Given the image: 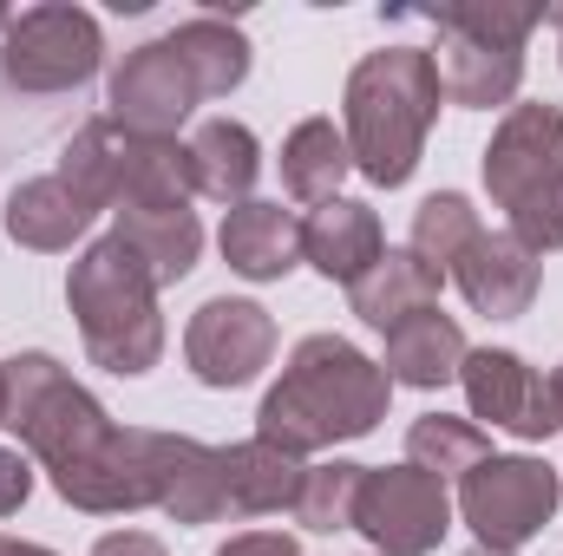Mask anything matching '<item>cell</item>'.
Masks as SVG:
<instances>
[{
	"label": "cell",
	"instance_id": "27",
	"mask_svg": "<svg viewBox=\"0 0 563 556\" xmlns=\"http://www.w3.org/2000/svg\"><path fill=\"white\" fill-rule=\"evenodd\" d=\"M361 485H367V465H354V458L308 465V471H301V491H295V524H301V531H314V537L354 531Z\"/></svg>",
	"mask_w": 563,
	"mask_h": 556
},
{
	"label": "cell",
	"instance_id": "4",
	"mask_svg": "<svg viewBox=\"0 0 563 556\" xmlns=\"http://www.w3.org/2000/svg\"><path fill=\"white\" fill-rule=\"evenodd\" d=\"M7 367V432H20V445H26V458H40V471L59 485V478H73V471H86L106 445H112V432H119V419L106 413L53 354H13V360H0Z\"/></svg>",
	"mask_w": 563,
	"mask_h": 556
},
{
	"label": "cell",
	"instance_id": "22",
	"mask_svg": "<svg viewBox=\"0 0 563 556\" xmlns=\"http://www.w3.org/2000/svg\"><path fill=\"white\" fill-rule=\"evenodd\" d=\"M112 236H125L139 249V263L151 269L157 288L184 281L197 269V256H203V223H197L190 203H177V210H119V230Z\"/></svg>",
	"mask_w": 563,
	"mask_h": 556
},
{
	"label": "cell",
	"instance_id": "16",
	"mask_svg": "<svg viewBox=\"0 0 563 556\" xmlns=\"http://www.w3.org/2000/svg\"><path fill=\"white\" fill-rule=\"evenodd\" d=\"M217 465H223V504L230 518H276L295 511V491H301V458L282 452L269 438H236V445H217Z\"/></svg>",
	"mask_w": 563,
	"mask_h": 556
},
{
	"label": "cell",
	"instance_id": "36",
	"mask_svg": "<svg viewBox=\"0 0 563 556\" xmlns=\"http://www.w3.org/2000/svg\"><path fill=\"white\" fill-rule=\"evenodd\" d=\"M465 556H518V551H485V544H472Z\"/></svg>",
	"mask_w": 563,
	"mask_h": 556
},
{
	"label": "cell",
	"instance_id": "1",
	"mask_svg": "<svg viewBox=\"0 0 563 556\" xmlns=\"http://www.w3.org/2000/svg\"><path fill=\"white\" fill-rule=\"evenodd\" d=\"M394 400V380L380 360H367L354 341L341 334H308L295 341L282 380L256 407V438H269L282 452H321L341 438H367Z\"/></svg>",
	"mask_w": 563,
	"mask_h": 556
},
{
	"label": "cell",
	"instance_id": "34",
	"mask_svg": "<svg viewBox=\"0 0 563 556\" xmlns=\"http://www.w3.org/2000/svg\"><path fill=\"white\" fill-rule=\"evenodd\" d=\"M0 556H53L46 544H26V537H0Z\"/></svg>",
	"mask_w": 563,
	"mask_h": 556
},
{
	"label": "cell",
	"instance_id": "25",
	"mask_svg": "<svg viewBox=\"0 0 563 556\" xmlns=\"http://www.w3.org/2000/svg\"><path fill=\"white\" fill-rule=\"evenodd\" d=\"M164 40L177 46V59L190 66V79H197L203 99H230V92L250 79V40H243V26H230V20H217V13L184 20V26H170Z\"/></svg>",
	"mask_w": 563,
	"mask_h": 556
},
{
	"label": "cell",
	"instance_id": "11",
	"mask_svg": "<svg viewBox=\"0 0 563 556\" xmlns=\"http://www.w3.org/2000/svg\"><path fill=\"white\" fill-rule=\"evenodd\" d=\"M459 387H465L472 419L505 425L511 438L544 445L551 432H563V413H558L551 380H544L525 354H511V347H472V354H465V367H459Z\"/></svg>",
	"mask_w": 563,
	"mask_h": 556
},
{
	"label": "cell",
	"instance_id": "14",
	"mask_svg": "<svg viewBox=\"0 0 563 556\" xmlns=\"http://www.w3.org/2000/svg\"><path fill=\"white\" fill-rule=\"evenodd\" d=\"M439 46H432V73H439V92L465 112H492V105H511L518 86H525V46H498V40H472V33H452V26H432Z\"/></svg>",
	"mask_w": 563,
	"mask_h": 556
},
{
	"label": "cell",
	"instance_id": "33",
	"mask_svg": "<svg viewBox=\"0 0 563 556\" xmlns=\"http://www.w3.org/2000/svg\"><path fill=\"white\" fill-rule=\"evenodd\" d=\"M92 556H170L151 531H112V537H99L92 544Z\"/></svg>",
	"mask_w": 563,
	"mask_h": 556
},
{
	"label": "cell",
	"instance_id": "37",
	"mask_svg": "<svg viewBox=\"0 0 563 556\" xmlns=\"http://www.w3.org/2000/svg\"><path fill=\"white\" fill-rule=\"evenodd\" d=\"M0 419H7V367H0Z\"/></svg>",
	"mask_w": 563,
	"mask_h": 556
},
{
	"label": "cell",
	"instance_id": "20",
	"mask_svg": "<svg viewBox=\"0 0 563 556\" xmlns=\"http://www.w3.org/2000/svg\"><path fill=\"white\" fill-rule=\"evenodd\" d=\"M465 334H459V321L452 314H439V308H426V314H413V321H400L394 334H387V380L394 387H420V393H432V387H445V380H459V367H465Z\"/></svg>",
	"mask_w": 563,
	"mask_h": 556
},
{
	"label": "cell",
	"instance_id": "21",
	"mask_svg": "<svg viewBox=\"0 0 563 556\" xmlns=\"http://www.w3.org/2000/svg\"><path fill=\"white\" fill-rule=\"evenodd\" d=\"M439 269H426L413 249H387L367 276L347 288V301H354V314L367 321V327H380V334H394L400 321H413L426 308H439Z\"/></svg>",
	"mask_w": 563,
	"mask_h": 556
},
{
	"label": "cell",
	"instance_id": "6",
	"mask_svg": "<svg viewBox=\"0 0 563 556\" xmlns=\"http://www.w3.org/2000/svg\"><path fill=\"white\" fill-rule=\"evenodd\" d=\"M558 504H563V478L544 458H525V452H511V458L492 452L478 471L459 478V518L472 524V537L485 551L531 544L558 518Z\"/></svg>",
	"mask_w": 563,
	"mask_h": 556
},
{
	"label": "cell",
	"instance_id": "12",
	"mask_svg": "<svg viewBox=\"0 0 563 556\" xmlns=\"http://www.w3.org/2000/svg\"><path fill=\"white\" fill-rule=\"evenodd\" d=\"M563 184V112L558 105H511L485 144V190L498 210Z\"/></svg>",
	"mask_w": 563,
	"mask_h": 556
},
{
	"label": "cell",
	"instance_id": "17",
	"mask_svg": "<svg viewBox=\"0 0 563 556\" xmlns=\"http://www.w3.org/2000/svg\"><path fill=\"white\" fill-rule=\"evenodd\" d=\"M184 170H190V190L210 197V203H250L256 177H263V144L250 125L236 119H203L190 138H184Z\"/></svg>",
	"mask_w": 563,
	"mask_h": 556
},
{
	"label": "cell",
	"instance_id": "19",
	"mask_svg": "<svg viewBox=\"0 0 563 556\" xmlns=\"http://www.w3.org/2000/svg\"><path fill=\"white\" fill-rule=\"evenodd\" d=\"M92 203L53 170V177H26L13 197H7V236L20 243V249H40V256H59V249H73L86 230H92Z\"/></svg>",
	"mask_w": 563,
	"mask_h": 556
},
{
	"label": "cell",
	"instance_id": "30",
	"mask_svg": "<svg viewBox=\"0 0 563 556\" xmlns=\"http://www.w3.org/2000/svg\"><path fill=\"white\" fill-rule=\"evenodd\" d=\"M505 216H511V236H518L531 256H551V249H563V184L538 190V197H525V203H511Z\"/></svg>",
	"mask_w": 563,
	"mask_h": 556
},
{
	"label": "cell",
	"instance_id": "15",
	"mask_svg": "<svg viewBox=\"0 0 563 556\" xmlns=\"http://www.w3.org/2000/svg\"><path fill=\"white\" fill-rule=\"evenodd\" d=\"M380 256H387V236H380L374 203L334 197V203H314L308 210V223H301V263H314L328 281L354 288Z\"/></svg>",
	"mask_w": 563,
	"mask_h": 556
},
{
	"label": "cell",
	"instance_id": "23",
	"mask_svg": "<svg viewBox=\"0 0 563 556\" xmlns=\"http://www.w3.org/2000/svg\"><path fill=\"white\" fill-rule=\"evenodd\" d=\"M347 170H354V151H347V132L334 119H301L282 138V184L295 203H334Z\"/></svg>",
	"mask_w": 563,
	"mask_h": 556
},
{
	"label": "cell",
	"instance_id": "32",
	"mask_svg": "<svg viewBox=\"0 0 563 556\" xmlns=\"http://www.w3.org/2000/svg\"><path fill=\"white\" fill-rule=\"evenodd\" d=\"M217 556H301V551H295V537H282V531H243V537H230Z\"/></svg>",
	"mask_w": 563,
	"mask_h": 556
},
{
	"label": "cell",
	"instance_id": "39",
	"mask_svg": "<svg viewBox=\"0 0 563 556\" xmlns=\"http://www.w3.org/2000/svg\"><path fill=\"white\" fill-rule=\"evenodd\" d=\"M7 20H13V13H7V7H0V33H7Z\"/></svg>",
	"mask_w": 563,
	"mask_h": 556
},
{
	"label": "cell",
	"instance_id": "3",
	"mask_svg": "<svg viewBox=\"0 0 563 556\" xmlns=\"http://www.w3.org/2000/svg\"><path fill=\"white\" fill-rule=\"evenodd\" d=\"M66 308L79 321V341L92 354V367L139 380L164 354V314H157V281L139 263V249L125 236H99L86 243V256L66 276Z\"/></svg>",
	"mask_w": 563,
	"mask_h": 556
},
{
	"label": "cell",
	"instance_id": "26",
	"mask_svg": "<svg viewBox=\"0 0 563 556\" xmlns=\"http://www.w3.org/2000/svg\"><path fill=\"white\" fill-rule=\"evenodd\" d=\"M492 458V438H485V425H472V419H452V413H420L407 425V465H420L426 478H465V471H478Z\"/></svg>",
	"mask_w": 563,
	"mask_h": 556
},
{
	"label": "cell",
	"instance_id": "8",
	"mask_svg": "<svg viewBox=\"0 0 563 556\" xmlns=\"http://www.w3.org/2000/svg\"><path fill=\"white\" fill-rule=\"evenodd\" d=\"M164 458H170V432H151V425H119V432H112V445H106L86 471L59 478L53 491H59L73 511H86V518L157 511V498H164Z\"/></svg>",
	"mask_w": 563,
	"mask_h": 556
},
{
	"label": "cell",
	"instance_id": "28",
	"mask_svg": "<svg viewBox=\"0 0 563 556\" xmlns=\"http://www.w3.org/2000/svg\"><path fill=\"white\" fill-rule=\"evenodd\" d=\"M485 236V223H478V210H472V197H459V190H432L420 210H413V256H420L426 269H452L472 243Z\"/></svg>",
	"mask_w": 563,
	"mask_h": 556
},
{
	"label": "cell",
	"instance_id": "9",
	"mask_svg": "<svg viewBox=\"0 0 563 556\" xmlns=\"http://www.w3.org/2000/svg\"><path fill=\"white\" fill-rule=\"evenodd\" d=\"M184 360L203 387L230 393V387H250L269 360H276V314L263 301H236V294H217L190 314L184 327Z\"/></svg>",
	"mask_w": 563,
	"mask_h": 556
},
{
	"label": "cell",
	"instance_id": "5",
	"mask_svg": "<svg viewBox=\"0 0 563 556\" xmlns=\"http://www.w3.org/2000/svg\"><path fill=\"white\" fill-rule=\"evenodd\" d=\"M106 66V33L86 7L46 0L7 20L0 33V92L13 99H66L92 86Z\"/></svg>",
	"mask_w": 563,
	"mask_h": 556
},
{
	"label": "cell",
	"instance_id": "29",
	"mask_svg": "<svg viewBox=\"0 0 563 556\" xmlns=\"http://www.w3.org/2000/svg\"><path fill=\"white\" fill-rule=\"evenodd\" d=\"M432 26H452V33H472V40H498V46H525L538 33V7H498V0H445L426 13Z\"/></svg>",
	"mask_w": 563,
	"mask_h": 556
},
{
	"label": "cell",
	"instance_id": "2",
	"mask_svg": "<svg viewBox=\"0 0 563 556\" xmlns=\"http://www.w3.org/2000/svg\"><path fill=\"white\" fill-rule=\"evenodd\" d=\"M439 73L426 46H380L347 73L341 92V132L354 151V170L380 190H400L426 157V132L439 119Z\"/></svg>",
	"mask_w": 563,
	"mask_h": 556
},
{
	"label": "cell",
	"instance_id": "13",
	"mask_svg": "<svg viewBox=\"0 0 563 556\" xmlns=\"http://www.w3.org/2000/svg\"><path fill=\"white\" fill-rule=\"evenodd\" d=\"M452 281H459V294L472 301V314H485V321H518L531 301H538V256L511 236V230H485L459 263H452Z\"/></svg>",
	"mask_w": 563,
	"mask_h": 556
},
{
	"label": "cell",
	"instance_id": "35",
	"mask_svg": "<svg viewBox=\"0 0 563 556\" xmlns=\"http://www.w3.org/2000/svg\"><path fill=\"white\" fill-rule=\"evenodd\" d=\"M551 393H558V413H563V367L551 374Z\"/></svg>",
	"mask_w": 563,
	"mask_h": 556
},
{
	"label": "cell",
	"instance_id": "10",
	"mask_svg": "<svg viewBox=\"0 0 563 556\" xmlns=\"http://www.w3.org/2000/svg\"><path fill=\"white\" fill-rule=\"evenodd\" d=\"M106 119L119 132H139V138H177V125L203 105L190 66L177 59L170 40H144L132 46L119 66H112V86H106Z\"/></svg>",
	"mask_w": 563,
	"mask_h": 556
},
{
	"label": "cell",
	"instance_id": "7",
	"mask_svg": "<svg viewBox=\"0 0 563 556\" xmlns=\"http://www.w3.org/2000/svg\"><path fill=\"white\" fill-rule=\"evenodd\" d=\"M354 531L380 556H432L439 537L452 531V498H445L439 478H426L420 465H380V471L367 465Z\"/></svg>",
	"mask_w": 563,
	"mask_h": 556
},
{
	"label": "cell",
	"instance_id": "38",
	"mask_svg": "<svg viewBox=\"0 0 563 556\" xmlns=\"http://www.w3.org/2000/svg\"><path fill=\"white\" fill-rule=\"evenodd\" d=\"M551 20H558V46H563V7H558V13H551Z\"/></svg>",
	"mask_w": 563,
	"mask_h": 556
},
{
	"label": "cell",
	"instance_id": "31",
	"mask_svg": "<svg viewBox=\"0 0 563 556\" xmlns=\"http://www.w3.org/2000/svg\"><path fill=\"white\" fill-rule=\"evenodd\" d=\"M26 498H33V465L13 445H0V518H13Z\"/></svg>",
	"mask_w": 563,
	"mask_h": 556
},
{
	"label": "cell",
	"instance_id": "24",
	"mask_svg": "<svg viewBox=\"0 0 563 556\" xmlns=\"http://www.w3.org/2000/svg\"><path fill=\"white\" fill-rule=\"evenodd\" d=\"M157 511H164L170 524H217V518H230L217 445H203V438H190V432H170V458H164V498H157Z\"/></svg>",
	"mask_w": 563,
	"mask_h": 556
},
{
	"label": "cell",
	"instance_id": "18",
	"mask_svg": "<svg viewBox=\"0 0 563 556\" xmlns=\"http://www.w3.org/2000/svg\"><path fill=\"white\" fill-rule=\"evenodd\" d=\"M217 249H223V263L243 281H282L301 263V223H295V210L250 197V203H236V210L223 216Z\"/></svg>",
	"mask_w": 563,
	"mask_h": 556
}]
</instances>
